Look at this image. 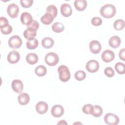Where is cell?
Returning a JSON list of instances; mask_svg holds the SVG:
<instances>
[{"label":"cell","mask_w":125,"mask_h":125,"mask_svg":"<svg viewBox=\"0 0 125 125\" xmlns=\"http://www.w3.org/2000/svg\"><path fill=\"white\" fill-rule=\"evenodd\" d=\"M19 103L21 105L27 104L30 100V97L26 93H21L20 94L18 97Z\"/></svg>","instance_id":"18"},{"label":"cell","mask_w":125,"mask_h":125,"mask_svg":"<svg viewBox=\"0 0 125 125\" xmlns=\"http://www.w3.org/2000/svg\"><path fill=\"white\" fill-rule=\"evenodd\" d=\"M7 12L11 18H17L19 12V8L18 6L14 3H10L7 7Z\"/></svg>","instance_id":"6"},{"label":"cell","mask_w":125,"mask_h":125,"mask_svg":"<svg viewBox=\"0 0 125 125\" xmlns=\"http://www.w3.org/2000/svg\"><path fill=\"white\" fill-rule=\"evenodd\" d=\"M115 69L119 74H124L125 73V65L124 63L118 62L115 65Z\"/></svg>","instance_id":"28"},{"label":"cell","mask_w":125,"mask_h":125,"mask_svg":"<svg viewBox=\"0 0 125 125\" xmlns=\"http://www.w3.org/2000/svg\"><path fill=\"white\" fill-rule=\"evenodd\" d=\"M104 73L107 77L111 78L114 75L115 72L112 68L110 67H107L104 70Z\"/></svg>","instance_id":"32"},{"label":"cell","mask_w":125,"mask_h":125,"mask_svg":"<svg viewBox=\"0 0 125 125\" xmlns=\"http://www.w3.org/2000/svg\"><path fill=\"white\" fill-rule=\"evenodd\" d=\"M125 49L123 48L120 50L119 53V57L121 60H122L123 61L125 60Z\"/></svg>","instance_id":"38"},{"label":"cell","mask_w":125,"mask_h":125,"mask_svg":"<svg viewBox=\"0 0 125 125\" xmlns=\"http://www.w3.org/2000/svg\"><path fill=\"white\" fill-rule=\"evenodd\" d=\"M51 113L53 117L55 118H59L63 114L64 108L61 105L56 104L52 106Z\"/></svg>","instance_id":"8"},{"label":"cell","mask_w":125,"mask_h":125,"mask_svg":"<svg viewBox=\"0 0 125 125\" xmlns=\"http://www.w3.org/2000/svg\"><path fill=\"white\" fill-rule=\"evenodd\" d=\"M86 77V74L84 71L83 70H79L75 72V79L79 81L83 80Z\"/></svg>","instance_id":"30"},{"label":"cell","mask_w":125,"mask_h":125,"mask_svg":"<svg viewBox=\"0 0 125 125\" xmlns=\"http://www.w3.org/2000/svg\"><path fill=\"white\" fill-rule=\"evenodd\" d=\"M59 79L62 82H66L70 78V72L69 68L65 65H61L58 68Z\"/></svg>","instance_id":"2"},{"label":"cell","mask_w":125,"mask_h":125,"mask_svg":"<svg viewBox=\"0 0 125 125\" xmlns=\"http://www.w3.org/2000/svg\"><path fill=\"white\" fill-rule=\"evenodd\" d=\"M1 32L4 35H8L10 34L12 31V27L10 25H8L4 27L0 28Z\"/></svg>","instance_id":"33"},{"label":"cell","mask_w":125,"mask_h":125,"mask_svg":"<svg viewBox=\"0 0 125 125\" xmlns=\"http://www.w3.org/2000/svg\"><path fill=\"white\" fill-rule=\"evenodd\" d=\"M101 58L104 62H109L114 59L115 54L110 50H105L102 53Z\"/></svg>","instance_id":"11"},{"label":"cell","mask_w":125,"mask_h":125,"mask_svg":"<svg viewBox=\"0 0 125 125\" xmlns=\"http://www.w3.org/2000/svg\"><path fill=\"white\" fill-rule=\"evenodd\" d=\"M75 8L80 11L84 10L87 7V1L85 0H76L74 2Z\"/></svg>","instance_id":"19"},{"label":"cell","mask_w":125,"mask_h":125,"mask_svg":"<svg viewBox=\"0 0 125 125\" xmlns=\"http://www.w3.org/2000/svg\"><path fill=\"white\" fill-rule=\"evenodd\" d=\"M22 42L21 38L17 35L12 36L8 41L9 47L13 49L19 48L22 45Z\"/></svg>","instance_id":"5"},{"label":"cell","mask_w":125,"mask_h":125,"mask_svg":"<svg viewBox=\"0 0 125 125\" xmlns=\"http://www.w3.org/2000/svg\"><path fill=\"white\" fill-rule=\"evenodd\" d=\"M61 12L63 16L68 17L72 14V9L69 4L63 3L61 6Z\"/></svg>","instance_id":"14"},{"label":"cell","mask_w":125,"mask_h":125,"mask_svg":"<svg viewBox=\"0 0 125 125\" xmlns=\"http://www.w3.org/2000/svg\"><path fill=\"white\" fill-rule=\"evenodd\" d=\"M33 0H21L20 3L21 5L24 8H29L32 5Z\"/></svg>","instance_id":"35"},{"label":"cell","mask_w":125,"mask_h":125,"mask_svg":"<svg viewBox=\"0 0 125 125\" xmlns=\"http://www.w3.org/2000/svg\"><path fill=\"white\" fill-rule=\"evenodd\" d=\"M91 22L92 24L94 26H100L102 23V20L100 17H94L91 19Z\"/></svg>","instance_id":"34"},{"label":"cell","mask_w":125,"mask_h":125,"mask_svg":"<svg viewBox=\"0 0 125 125\" xmlns=\"http://www.w3.org/2000/svg\"><path fill=\"white\" fill-rule=\"evenodd\" d=\"M38 55L34 53H28L26 56V61L30 64H34L38 61Z\"/></svg>","instance_id":"21"},{"label":"cell","mask_w":125,"mask_h":125,"mask_svg":"<svg viewBox=\"0 0 125 125\" xmlns=\"http://www.w3.org/2000/svg\"><path fill=\"white\" fill-rule=\"evenodd\" d=\"M103 112V110L102 107L98 105H95L93 107V111L91 114L95 117H99L102 115Z\"/></svg>","instance_id":"26"},{"label":"cell","mask_w":125,"mask_h":125,"mask_svg":"<svg viewBox=\"0 0 125 125\" xmlns=\"http://www.w3.org/2000/svg\"><path fill=\"white\" fill-rule=\"evenodd\" d=\"M39 44L38 41L37 39L33 38L29 40L26 42V47L29 49H34L37 47Z\"/></svg>","instance_id":"23"},{"label":"cell","mask_w":125,"mask_h":125,"mask_svg":"<svg viewBox=\"0 0 125 125\" xmlns=\"http://www.w3.org/2000/svg\"><path fill=\"white\" fill-rule=\"evenodd\" d=\"M9 25V21L7 19L3 17H1L0 18V28L4 27L7 25Z\"/></svg>","instance_id":"36"},{"label":"cell","mask_w":125,"mask_h":125,"mask_svg":"<svg viewBox=\"0 0 125 125\" xmlns=\"http://www.w3.org/2000/svg\"><path fill=\"white\" fill-rule=\"evenodd\" d=\"M116 9L115 6L110 4H106L103 6L100 10L101 15L104 18L109 19L114 17L116 14Z\"/></svg>","instance_id":"1"},{"label":"cell","mask_w":125,"mask_h":125,"mask_svg":"<svg viewBox=\"0 0 125 125\" xmlns=\"http://www.w3.org/2000/svg\"><path fill=\"white\" fill-rule=\"evenodd\" d=\"M119 121L118 116L112 113H108L104 117V122L108 125H116L118 124Z\"/></svg>","instance_id":"4"},{"label":"cell","mask_w":125,"mask_h":125,"mask_svg":"<svg viewBox=\"0 0 125 125\" xmlns=\"http://www.w3.org/2000/svg\"><path fill=\"white\" fill-rule=\"evenodd\" d=\"M54 43V41L52 38L50 37L44 38L42 41V44L45 48H51Z\"/></svg>","instance_id":"22"},{"label":"cell","mask_w":125,"mask_h":125,"mask_svg":"<svg viewBox=\"0 0 125 125\" xmlns=\"http://www.w3.org/2000/svg\"><path fill=\"white\" fill-rule=\"evenodd\" d=\"M61 125V124H65V125H67V123L65 122L64 120H61L60 122L58 123V125Z\"/></svg>","instance_id":"39"},{"label":"cell","mask_w":125,"mask_h":125,"mask_svg":"<svg viewBox=\"0 0 125 125\" xmlns=\"http://www.w3.org/2000/svg\"><path fill=\"white\" fill-rule=\"evenodd\" d=\"M35 74L40 77H42L44 76L47 72V70L46 67L42 65H38L35 70Z\"/></svg>","instance_id":"24"},{"label":"cell","mask_w":125,"mask_h":125,"mask_svg":"<svg viewBox=\"0 0 125 125\" xmlns=\"http://www.w3.org/2000/svg\"><path fill=\"white\" fill-rule=\"evenodd\" d=\"M54 19V17L51 14L46 13L41 18V21L45 25H49L53 22Z\"/></svg>","instance_id":"20"},{"label":"cell","mask_w":125,"mask_h":125,"mask_svg":"<svg viewBox=\"0 0 125 125\" xmlns=\"http://www.w3.org/2000/svg\"><path fill=\"white\" fill-rule=\"evenodd\" d=\"M37 35V30L28 27L26 30H24L23 32V36L25 39L29 40L30 39L34 38Z\"/></svg>","instance_id":"16"},{"label":"cell","mask_w":125,"mask_h":125,"mask_svg":"<svg viewBox=\"0 0 125 125\" xmlns=\"http://www.w3.org/2000/svg\"><path fill=\"white\" fill-rule=\"evenodd\" d=\"M93 105L91 104H85L82 108L83 112L86 114H91L93 111Z\"/></svg>","instance_id":"31"},{"label":"cell","mask_w":125,"mask_h":125,"mask_svg":"<svg viewBox=\"0 0 125 125\" xmlns=\"http://www.w3.org/2000/svg\"><path fill=\"white\" fill-rule=\"evenodd\" d=\"M39 26H40L39 23L37 21L33 20V21H32V22L30 24L27 25V28L28 27L32 28H34V29L37 30L38 29L39 27Z\"/></svg>","instance_id":"37"},{"label":"cell","mask_w":125,"mask_h":125,"mask_svg":"<svg viewBox=\"0 0 125 125\" xmlns=\"http://www.w3.org/2000/svg\"><path fill=\"white\" fill-rule=\"evenodd\" d=\"M7 59L10 63H16L20 59V54L18 52L15 50H13L9 53L7 55Z\"/></svg>","instance_id":"10"},{"label":"cell","mask_w":125,"mask_h":125,"mask_svg":"<svg viewBox=\"0 0 125 125\" xmlns=\"http://www.w3.org/2000/svg\"><path fill=\"white\" fill-rule=\"evenodd\" d=\"M121 42V39L117 36L111 37L108 41V44L109 46L113 48H118L120 46Z\"/></svg>","instance_id":"17"},{"label":"cell","mask_w":125,"mask_h":125,"mask_svg":"<svg viewBox=\"0 0 125 125\" xmlns=\"http://www.w3.org/2000/svg\"><path fill=\"white\" fill-rule=\"evenodd\" d=\"M52 30L56 33H61L64 29V26L62 23L59 22H56L52 25Z\"/></svg>","instance_id":"25"},{"label":"cell","mask_w":125,"mask_h":125,"mask_svg":"<svg viewBox=\"0 0 125 125\" xmlns=\"http://www.w3.org/2000/svg\"><path fill=\"white\" fill-rule=\"evenodd\" d=\"M44 60L47 64L53 66L56 65L59 62V58L56 53L54 52H49L45 55Z\"/></svg>","instance_id":"3"},{"label":"cell","mask_w":125,"mask_h":125,"mask_svg":"<svg viewBox=\"0 0 125 125\" xmlns=\"http://www.w3.org/2000/svg\"><path fill=\"white\" fill-rule=\"evenodd\" d=\"M85 68L89 72L95 73L97 72L99 68V62L94 60H89L86 63Z\"/></svg>","instance_id":"7"},{"label":"cell","mask_w":125,"mask_h":125,"mask_svg":"<svg viewBox=\"0 0 125 125\" xmlns=\"http://www.w3.org/2000/svg\"><path fill=\"white\" fill-rule=\"evenodd\" d=\"M11 86L13 90L16 93H21L23 89L22 82L20 80H14L12 82Z\"/></svg>","instance_id":"13"},{"label":"cell","mask_w":125,"mask_h":125,"mask_svg":"<svg viewBox=\"0 0 125 125\" xmlns=\"http://www.w3.org/2000/svg\"><path fill=\"white\" fill-rule=\"evenodd\" d=\"M89 46L90 51L95 54L100 53L102 48L100 42L96 40H93L91 41L89 43Z\"/></svg>","instance_id":"9"},{"label":"cell","mask_w":125,"mask_h":125,"mask_svg":"<svg viewBox=\"0 0 125 125\" xmlns=\"http://www.w3.org/2000/svg\"><path fill=\"white\" fill-rule=\"evenodd\" d=\"M46 13H50L54 17V18H56L58 13L57 8L56 6L54 5H50L46 8Z\"/></svg>","instance_id":"29"},{"label":"cell","mask_w":125,"mask_h":125,"mask_svg":"<svg viewBox=\"0 0 125 125\" xmlns=\"http://www.w3.org/2000/svg\"><path fill=\"white\" fill-rule=\"evenodd\" d=\"M113 27L116 30H121L125 27V21L121 19L116 20L113 23Z\"/></svg>","instance_id":"27"},{"label":"cell","mask_w":125,"mask_h":125,"mask_svg":"<svg viewBox=\"0 0 125 125\" xmlns=\"http://www.w3.org/2000/svg\"><path fill=\"white\" fill-rule=\"evenodd\" d=\"M35 108L36 111L39 114H43L47 111L48 109V105L46 103L41 101L36 104Z\"/></svg>","instance_id":"12"},{"label":"cell","mask_w":125,"mask_h":125,"mask_svg":"<svg viewBox=\"0 0 125 125\" xmlns=\"http://www.w3.org/2000/svg\"><path fill=\"white\" fill-rule=\"evenodd\" d=\"M21 21L23 24L28 25L33 21V18L30 13L23 12L21 15Z\"/></svg>","instance_id":"15"}]
</instances>
